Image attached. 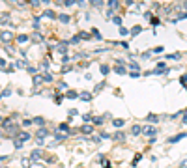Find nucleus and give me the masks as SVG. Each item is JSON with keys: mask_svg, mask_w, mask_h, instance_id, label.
I'll use <instances>...</instances> for the list:
<instances>
[{"mask_svg": "<svg viewBox=\"0 0 187 168\" xmlns=\"http://www.w3.org/2000/svg\"><path fill=\"white\" fill-rule=\"evenodd\" d=\"M142 133H144L146 136H152V138H154V136L157 135V129H155V127H150V125H148V127H142Z\"/></svg>", "mask_w": 187, "mask_h": 168, "instance_id": "1", "label": "nucleus"}, {"mask_svg": "<svg viewBox=\"0 0 187 168\" xmlns=\"http://www.w3.org/2000/svg\"><path fill=\"white\" fill-rule=\"evenodd\" d=\"M0 39L8 43V41H11V39H13V34H11V32H0Z\"/></svg>", "mask_w": 187, "mask_h": 168, "instance_id": "2", "label": "nucleus"}, {"mask_svg": "<svg viewBox=\"0 0 187 168\" xmlns=\"http://www.w3.org/2000/svg\"><path fill=\"white\" fill-rule=\"evenodd\" d=\"M45 136H49V131H47V129H43V127H41V129L38 131V138H39V140H43Z\"/></svg>", "mask_w": 187, "mask_h": 168, "instance_id": "3", "label": "nucleus"}, {"mask_svg": "<svg viewBox=\"0 0 187 168\" xmlns=\"http://www.w3.org/2000/svg\"><path fill=\"white\" fill-rule=\"evenodd\" d=\"M187 135H185V133H180V135H176V136H172L170 140H169V142L170 144H174V142H178V140H182V138H185Z\"/></svg>", "mask_w": 187, "mask_h": 168, "instance_id": "4", "label": "nucleus"}, {"mask_svg": "<svg viewBox=\"0 0 187 168\" xmlns=\"http://www.w3.org/2000/svg\"><path fill=\"white\" fill-rule=\"evenodd\" d=\"M81 131L84 133V135H92V131H94V129H92V125H88V123H86V125H82V127H81Z\"/></svg>", "mask_w": 187, "mask_h": 168, "instance_id": "5", "label": "nucleus"}, {"mask_svg": "<svg viewBox=\"0 0 187 168\" xmlns=\"http://www.w3.org/2000/svg\"><path fill=\"white\" fill-rule=\"evenodd\" d=\"M114 71H116V73H118V75H126V67H123V66H120V64H118V66H116V67H114Z\"/></svg>", "mask_w": 187, "mask_h": 168, "instance_id": "6", "label": "nucleus"}, {"mask_svg": "<svg viewBox=\"0 0 187 168\" xmlns=\"http://www.w3.org/2000/svg\"><path fill=\"white\" fill-rule=\"evenodd\" d=\"M131 133H133L135 136H137V135H140V133H142V127H138V125H133V129H131Z\"/></svg>", "mask_w": 187, "mask_h": 168, "instance_id": "7", "label": "nucleus"}, {"mask_svg": "<svg viewBox=\"0 0 187 168\" xmlns=\"http://www.w3.org/2000/svg\"><path fill=\"white\" fill-rule=\"evenodd\" d=\"M17 41L19 43H24V41H28V36H26V34H21V36H17Z\"/></svg>", "mask_w": 187, "mask_h": 168, "instance_id": "8", "label": "nucleus"}, {"mask_svg": "<svg viewBox=\"0 0 187 168\" xmlns=\"http://www.w3.org/2000/svg\"><path fill=\"white\" fill-rule=\"evenodd\" d=\"M41 82H43V75H36V77H34V84H36V86L41 84Z\"/></svg>", "mask_w": 187, "mask_h": 168, "instance_id": "9", "label": "nucleus"}, {"mask_svg": "<svg viewBox=\"0 0 187 168\" xmlns=\"http://www.w3.org/2000/svg\"><path fill=\"white\" fill-rule=\"evenodd\" d=\"M60 131H62V133H71V131H69V127H67L66 123H62L60 127H58V133H60Z\"/></svg>", "mask_w": 187, "mask_h": 168, "instance_id": "10", "label": "nucleus"}, {"mask_svg": "<svg viewBox=\"0 0 187 168\" xmlns=\"http://www.w3.org/2000/svg\"><path fill=\"white\" fill-rule=\"evenodd\" d=\"M28 138H30L28 133H21V135H19V140H21V142H24V140H28Z\"/></svg>", "mask_w": 187, "mask_h": 168, "instance_id": "11", "label": "nucleus"}, {"mask_svg": "<svg viewBox=\"0 0 187 168\" xmlns=\"http://www.w3.org/2000/svg\"><path fill=\"white\" fill-rule=\"evenodd\" d=\"M109 8H110V10H116V8H118V0H110V2H109Z\"/></svg>", "mask_w": 187, "mask_h": 168, "instance_id": "12", "label": "nucleus"}, {"mask_svg": "<svg viewBox=\"0 0 187 168\" xmlns=\"http://www.w3.org/2000/svg\"><path fill=\"white\" fill-rule=\"evenodd\" d=\"M103 122H105V118H103V116H98V118H94V123H95V125H101Z\"/></svg>", "mask_w": 187, "mask_h": 168, "instance_id": "13", "label": "nucleus"}, {"mask_svg": "<svg viewBox=\"0 0 187 168\" xmlns=\"http://www.w3.org/2000/svg\"><path fill=\"white\" fill-rule=\"evenodd\" d=\"M92 36H94L95 39H101V34H99V30H98V28H94V30H92Z\"/></svg>", "mask_w": 187, "mask_h": 168, "instance_id": "14", "label": "nucleus"}, {"mask_svg": "<svg viewBox=\"0 0 187 168\" xmlns=\"http://www.w3.org/2000/svg\"><path fill=\"white\" fill-rule=\"evenodd\" d=\"M58 19L62 21V23H69V15H66V13H62V15H60Z\"/></svg>", "mask_w": 187, "mask_h": 168, "instance_id": "15", "label": "nucleus"}, {"mask_svg": "<svg viewBox=\"0 0 187 168\" xmlns=\"http://www.w3.org/2000/svg\"><path fill=\"white\" fill-rule=\"evenodd\" d=\"M56 51H58L60 54H66V45H64V43H62V45H58V47H56Z\"/></svg>", "mask_w": 187, "mask_h": 168, "instance_id": "16", "label": "nucleus"}, {"mask_svg": "<svg viewBox=\"0 0 187 168\" xmlns=\"http://www.w3.org/2000/svg\"><path fill=\"white\" fill-rule=\"evenodd\" d=\"M99 69H101V73H103V75H107V73L110 71V67H109V66H105V64H103V66H101Z\"/></svg>", "mask_w": 187, "mask_h": 168, "instance_id": "17", "label": "nucleus"}, {"mask_svg": "<svg viewBox=\"0 0 187 168\" xmlns=\"http://www.w3.org/2000/svg\"><path fill=\"white\" fill-rule=\"evenodd\" d=\"M32 122H34V123H38V125H43V123H45V120H43V118H34Z\"/></svg>", "mask_w": 187, "mask_h": 168, "instance_id": "18", "label": "nucleus"}, {"mask_svg": "<svg viewBox=\"0 0 187 168\" xmlns=\"http://www.w3.org/2000/svg\"><path fill=\"white\" fill-rule=\"evenodd\" d=\"M140 30H142V28H140V26L137 24V26H133V30H131V34H133V36H137V34L140 32Z\"/></svg>", "mask_w": 187, "mask_h": 168, "instance_id": "19", "label": "nucleus"}, {"mask_svg": "<svg viewBox=\"0 0 187 168\" xmlns=\"http://www.w3.org/2000/svg\"><path fill=\"white\" fill-rule=\"evenodd\" d=\"M112 123H114V127H122V125H123V120L120 118V120H114Z\"/></svg>", "mask_w": 187, "mask_h": 168, "instance_id": "20", "label": "nucleus"}, {"mask_svg": "<svg viewBox=\"0 0 187 168\" xmlns=\"http://www.w3.org/2000/svg\"><path fill=\"white\" fill-rule=\"evenodd\" d=\"M123 136H126L123 133H116V135H114L112 138H114V140H123Z\"/></svg>", "mask_w": 187, "mask_h": 168, "instance_id": "21", "label": "nucleus"}, {"mask_svg": "<svg viewBox=\"0 0 187 168\" xmlns=\"http://www.w3.org/2000/svg\"><path fill=\"white\" fill-rule=\"evenodd\" d=\"M81 99H84V101H90V99H92V95H90V94H81Z\"/></svg>", "mask_w": 187, "mask_h": 168, "instance_id": "22", "label": "nucleus"}, {"mask_svg": "<svg viewBox=\"0 0 187 168\" xmlns=\"http://www.w3.org/2000/svg\"><path fill=\"white\" fill-rule=\"evenodd\" d=\"M67 97L69 99H75V97H79V94L77 92H67Z\"/></svg>", "mask_w": 187, "mask_h": 168, "instance_id": "23", "label": "nucleus"}, {"mask_svg": "<svg viewBox=\"0 0 187 168\" xmlns=\"http://www.w3.org/2000/svg\"><path fill=\"white\" fill-rule=\"evenodd\" d=\"M39 157H41V151L39 150H36V151L32 153V159H39Z\"/></svg>", "mask_w": 187, "mask_h": 168, "instance_id": "24", "label": "nucleus"}, {"mask_svg": "<svg viewBox=\"0 0 187 168\" xmlns=\"http://www.w3.org/2000/svg\"><path fill=\"white\" fill-rule=\"evenodd\" d=\"M0 21H2V23H8V21H10V15H8V13H2V19H0Z\"/></svg>", "mask_w": 187, "mask_h": 168, "instance_id": "25", "label": "nucleus"}, {"mask_svg": "<svg viewBox=\"0 0 187 168\" xmlns=\"http://www.w3.org/2000/svg\"><path fill=\"white\" fill-rule=\"evenodd\" d=\"M43 17H54V11H51V10H47V11L43 13Z\"/></svg>", "mask_w": 187, "mask_h": 168, "instance_id": "26", "label": "nucleus"}, {"mask_svg": "<svg viewBox=\"0 0 187 168\" xmlns=\"http://www.w3.org/2000/svg\"><path fill=\"white\" fill-rule=\"evenodd\" d=\"M43 80H45V82H51V80H52V77H51L49 73H45V75H43Z\"/></svg>", "mask_w": 187, "mask_h": 168, "instance_id": "27", "label": "nucleus"}, {"mask_svg": "<svg viewBox=\"0 0 187 168\" xmlns=\"http://www.w3.org/2000/svg\"><path fill=\"white\" fill-rule=\"evenodd\" d=\"M112 23H114V24H118V26H122V19H120V17H114V19H112Z\"/></svg>", "mask_w": 187, "mask_h": 168, "instance_id": "28", "label": "nucleus"}, {"mask_svg": "<svg viewBox=\"0 0 187 168\" xmlns=\"http://www.w3.org/2000/svg\"><path fill=\"white\" fill-rule=\"evenodd\" d=\"M32 39H34V41H41L43 38H41V34H34V36H32Z\"/></svg>", "mask_w": 187, "mask_h": 168, "instance_id": "29", "label": "nucleus"}, {"mask_svg": "<svg viewBox=\"0 0 187 168\" xmlns=\"http://www.w3.org/2000/svg\"><path fill=\"white\" fill-rule=\"evenodd\" d=\"M148 122H157V116L155 114H148Z\"/></svg>", "mask_w": 187, "mask_h": 168, "instance_id": "30", "label": "nucleus"}, {"mask_svg": "<svg viewBox=\"0 0 187 168\" xmlns=\"http://www.w3.org/2000/svg\"><path fill=\"white\" fill-rule=\"evenodd\" d=\"M167 58H169V60H176V58H180V54H169Z\"/></svg>", "mask_w": 187, "mask_h": 168, "instance_id": "31", "label": "nucleus"}, {"mask_svg": "<svg viewBox=\"0 0 187 168\" xmlns=\"http://www.w3.org/2000/svg\"><path fill=\"white\" fill-rule=\"evenodd\" d=\"M13 142H15V148H21V146H23V142H21L19 138H17V140H13Z\"/></svg>", "mask_w": 187, "mask_h": 168, "instance_id": "32", "label": "nucleus"}, {"mask_svg": "<svg viewBox=\"0 0 187 168\" xmlns=\"http://www.w3.org/2000/svg\"><path fill=\"white\" fill-rule=\"evenodd\" d=\"M120 34H122V36H126V34H129V32H127V30H126L123 26H120Z\"/></svg>", "mask_w": 187, "mask_h": 168, "instance_id": "33", "label": "nucleus"}, {"mask_svg": "<svg viewBox=\"0 0 187 168\" xmlns=\"http://www.w3.org/2000/svg\"><path fill=\"white\" fill-rule=\"evenodd\" d=\"M92 4H94V6H101L103 0H92Z\"/></svg>", "mask_w": 187, "mask_h": 168, "instance_id": "34", "label": "nucleus"}, {"mask_svg": "<svg viewBox=\"0 0 187 168\" xmlns=\"http://www.w3.org/2000/svg\"><path fill=\"white\" fill-rule=\"evenodd\" d=\"M15 66H17V67H26V64H24V62H23V60H21V62H17V64H15Z\"/></svg>", "mask_w": 187, "mask_h": 168, "instance_id": "35", "label": "nucleus"}, {"mask_svg": "<svg viewBox=\"0 0 187 168\" xmlns=\"http://www.w3.org/2000/svg\"><path fill=\"white\" fill-rule=\"evenodd\" d=\"M66 138V135H62V133H58V135H56V140H64Z\"/></svg>", "mask_w": 187, "mask_h": 168, "instance_id": "36", "label": "nucleus"}, {"mask_svg": "<svg viewBox=\"0 0 187 168\" xmlns=\"http://www.w3.org/2000/svg\"><path fill=\"white\" fill-rule=\"evenodd\" d=\"M183 123H187V112L183 114Z\"/></svg>", "mask_w": 187, "mask_h": 168, "instance_id": "37", "label": "nucleus"}, {"mask_svg": "<svg viewBox=\"0 0 187 168\" xmlns=\"http://www.w3.org/2000/svg\"><path fill=\"white\" fill-rule=\"evenodd\" d=\"M183 8H185V10H187V2H183Z\"/></svg>", "mask_w": 187, "mask_h": 168, "instance_id": "38", "label": "nucleus"}]
</instances>
